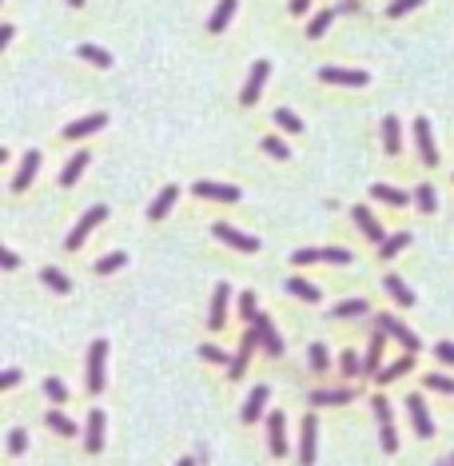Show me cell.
Listing matches in <instances>:
<instances>
[{
    "mask_svg": "<svg viewBox=\"0 0 454 466\" xmlns=\"http://www.w3.org/2000/svg\"><path fill=\"white\" fill-rule=\"evenodd\" d=\"M410 367H415V351H410V355H403L399 363H391V367H382L379 371V387H387V382H394V379H403Z\"/></svg>",
    "mask_w": 454,
    "mask_h": 466,
    "instance_id": "obj_29",
    "label": "cell"
},
{
    "mask_svg": "<svg viewBox=\"0 0 454 466\" xmlns=\"http://www.w3.org/2000/svg\"><path fill=\"white\" fill-rule=\"evenodd\" d=\"M375 415H379V434H382V454H394L399 451V434H394V415H391V403L375 394Z\"/></svg>",
    "mask_w": 454,
    "mask_h": 466,
    "instance_id": "obj_3",
    "label": "cell"
},
{
    "mask_svg": "<svg viewBox=\"0 0 454 466\" xmlns=\"http://www.w3.org/2000/svg\"><path fill=\"white\" fill-rule=\"evenodd\" d=\"M239 315H243L247 323H255L259 315V303H255V291H243V299H239Z\"/></svg>",
    "mask_w": 454,
    "mask_h": 466,
    "instance_id": "obj_41",
    "label": "cell"
},
{
    "mask_svg": "<svg viewBox=\"0 0 454 466\" xmlns=\"http://www.w3.org/2000/svg\"><path fill=\"white\" fill-rule=\"evenodd\" d=\"M25 451H28V434H25L20 427H16V430H8V454H16V458H20Z\"/></svg>",
    "mask_w": 454,
    "mask_h": 466,
    "instance_id": "obj_43",
    "label": "cell"
},
{
    "mask_svg": "<svg viewBox=\"0 0 454 466\" xmlns=\"http://www.w3.org/2000/svg\"><path fill=\"white\" fill-rule=\"evenodd\" d=\"M192 196H199V199H223V204H235V199L243 196L235 184H208V180H199L196 187H192Z\"/></svg>",
    "mask_w": 454,
    "mask_h": 466,
    "instance_id": "obj_14",
    "label": "cell"
},
{
    "mask_svg": "<svg viewBox=\"0 0 454 466\" xmlns=\"http://www.w3.org/2000/svg\"><path fill=\"white\" fill-rule=\"evenodd\" d=\"M351 220L359 223V232L367 235L370 244H382V239H387V227H379V220L370 215V208H363V204H355V208H351Z\"/></svg>",
    "mask_w": 454,
    "mask_h": 466,
    "instance_id": "obj_12",
    "label": "cell"
},
{
    "mask_svg": "<svg viewBox=\"0 0 454 466\" xmlns=\"http://www.w3.org/2000/svg\"><path fill=\"white\" fill-rule=\"evenodd\" d=\"M382 343H387V331H382V327H375V335H370V347H367V359H363V371H367V375H379Z\"/></svg>",
    "mask_w": 454,
    "mask_h": 466,
    "instance_id": "obj_22",
    "label": "cell"
},
{
    "mask_svg": "<svg viewBox=\"0 0 454 466\" xmlns=\"http://www.w3.org/2000/svg\"><path fill=\"white\" fill-rule=\"evenodd\" d=\"M315 434H319V418L307 415L303 418V434H299V462L303 466H315V458H319V451H315Z\"/></svg>",
    "mask_w": 454,
    "mask_h": 466,
    "instance_id": "obj_11",
    "label": "cell"
},
{
    "mask_svg": "<svg viewBox=\"0 0 454 466\" xmlns=\"http://www.w3.org/2000/svg\"><path fill=\"white\" fill-rule=\"evenodd\" d=\"M211 235H215L220 244L235 247V251H247V255H251V251H259V239H255V235H243L239 227H232V223H215V227H211Z\"/></svg>",
    "mask_w": 454,
    "mask_h": 466,
    "instance_id": "obj_6",
    "label": "cell"
},
{
    "mask_svg": "<svg viewBox=\"0 0 454 466\" xmlns=\"http://www.w3.org/2000/svg\"><path fill=\"white\" fill-rule=\"evenodd\" d=\"M104 124H108V116H104V112H92V116H84V120L68 124V128H64V140H84V135L100 132Z\"/></svg>",
    "mask_w": 454,
    "mask_h": 466,
    "instance_id": "obj_17",
    "label": "cell"
},
{
    "mask_svg": "<svg viewBox=\"0 0 454 466\" xmlns=\"http://www.w3.org/2000/svg\"><path fill=\"white\" fill-rule=\"evenodd\" d=\"M16 382H20V371L16 367H8L4 375H0V387H16Z\"/></svg>",
    "mask_w": 454,
    "mask_h": 466,
    "instance_id": "obj_53",
    "label": "cell"
},
{
    "mask_svg": "<svg viewBox=\"0 0 454 466\" xmlns=\"http://www.w3.org/2000/svg\"><path fill=\"white\" fill-rule=\"evenodd\" d=\"M275 124H279L283 132H303V120L291 108H275Z\"/></svg>",
    "mask_w": 454,
    "mask_h": 466,
    "instance_id": "obj_37",
    "label": "cell"
},
{
    "mask_svg": "<svg viewBox=\"0 0 454 466\" xmlns=\"http://www.w3.org/2000/svg\"><path fill=\"white\" fill-rule=\"evenodd\" d=\"M13 36H16V28H13V25L0 28V48H4V44H13Z\"/></svg>",
    "mask_w": 454,
    "mask_h": 466,
    "instance_id": "obj_54",
    "label": "cell"
},
{
    "mask_svg": "<svg viewBox=\"0 0 454 466\" xmlns=\"http://www.w3.org/2000/svg\"><path fill=\"white\" fill-rule=\"evenodd\" d=\"M406 247H410V235H406V232H399V235H387V239L379 244V259H394L399 251H406Z\"/></svg>",
    "mask_w": 454,
    "mask_h": 466,
    "instance_id": "obj_31",
    "label": "cell"
},
{
    "mask_svg": "<svg viewBox=\"0 0 454 466\" xmlns=\"http://www.w3.org/2000/svg\"><path fill=\"white\" fill-rule=\"evenodd\" d=\"M227 299H232V287L220 283L215 295H211V311H208V331H223L227 327Z\"/></svg>",
    "mask_w": 454,
    "mask_h": 466,
    "instance_id": "obj_10",
    "label": "cell"
},
{
    "mask_svg": "<svg viewBox=\"0 0 454 466\" xmlns=\"http://www.w3.org/2000/svg\"><path fill=\"white\" fill-rule=\"evenodd\" d=\"M450 462H454V454H450Z\"/></svg>",
    "mask_w": 454,
    "mask_h": 466,
    "instance_id": "obj_59",
    "label": "cell"
},
{
    "mask_svg": "<svg viewBox=\"0 0 454 466\" xmlns=\"http://www.w3.org/2000/svg\"><path fill=\"white\" fill-rule=\"evenodd\" d=\"M235 4H239V0H220V4H215V13H211V20H208V28H211V32H223V28L232 25Z\"/></svg>",
    "mask_w": 454,
    "mask_h": 466,
    "instance_id": "obj_28",
    "label": "cell"
},
{
    "mask_svg": "<svg viewBox=\"0 0 454 466\" xmlns=\"http://www.w3.org/2000/svg\"><path fill=\"white\" fill-rule=\"evenodd\" d=\"M331 20H335V13H319V16H315V20L307 25V36H311V40H319L323 32L331 28Z\"/></svg>",
    "mask_w": 454,
    "mask_h": 466,
    "instance_id": "obj_40",
    "label": "cell"
},
{
    "mask_svg": "<svg viewBox=\"0 0 454 466\" xmlns=\"http://www.w3.org/2000/svg\"><path fill=\"white\" fill-rule=\"evenodd\" d=\"M199 359H203V363H215V367H223V363H227V355H223L215 343H203V347H199Z\"/></svg>",
    "mask_w": 454,
    "mask_h": 466,
    "instance_id": "obj_47",
    "label": "cell"
},
{
    "mask_svg": "<svg viewBox=\"0 0 454 466\" xmlns=\"http://www.w3.org/2000/svg\"><path fill=\"white\" fill-rule=\"evenodd\" d=\"M427 387L439 394H454V379L450 375H427Z\"/></svg>",
    "mask_w": 454,
    "mask_h": 466,
    "instance_id": "obj_45",
    "label": "cell"
},
{
    "mask_svg": "<svg viewBox=\"0 0 454 466\" xmlns=\"http://www.w3.org/2000/svg\"><path fill=\"white\" fill-rule=\"evenodd\" d=\"M175 199H180V187H175V184H168V187L160 192V196L152 199V208H147V220H152V223H160L163 215L172 211V204H175Z\"/></svg>",
    "mask_w": 454,
    "mask_h": 466,
    "instance_id": "obj_21",
    "label": "cell"
},
{
    "mask_svg": "<svg viewBox=\"0 0 454 466\" xmlns=\"http://www.w3.org/2000/svg\"><path fill=\"white\" fill-rule=\"evenodd\" d=\"M267 76H271V64L267 60H255V64H251L247 84H243V92H239V104H243V108H251V104L259 100V92H263V84H267Z\"/></svg>",
    "mask_w": 454,
    "mask_h": 466,
    "instance_id": "obj_5",
    "label": "cell"
},
{
    "mask_svg": "<svg viewBox=\"0 0 454 466\" xmlns=\"http://www.w3.org/2000/svg\"><path fill=\"white\" fill-rule=\"evenodd\" d=\"M339 367H343L347 375H359V371H363V359H359L355 351H343V359H339Z\"/></svg>",
    "mask_w": 454,
    "mask_h": 466,
    "instance_id": "obj_50",
    "label": "cell"
},
{
    "mask_svg": "<svg viewBox=\"0 0 454 466\" xmlns=\"http://www.w3.org/2000/svg\"><path fill=\"white\" fill-rule=\"evenodd\" d=\"M382 147H387V156H399V152H403V132H399V120H394V116L382 120Z\"/></svg>",
    "mask_w": 454,
    "mask_h": 466,
    "instance_id": "obj_25",
    "label": "cell"
},
{
    "mask_svg": "<svg viewBox=\"0 0 454 466\" xmlns=\"http://www.w3.org/2000/svg\"><path fill=\"white\" fill-rule=\"evenodd\" d=\"M307 355H311V367H315V371H327V367H331V359H327V347H323V343H315Z\"/></svg>",
    "mask_w": 454,
    "mask_h": 466,
    "instance_id": "obj_48",
    "label": "cell"
},
{
    "mask_svg": "<svg viewBox=\"0 0 454 466\" xmlns=\"http://www.w3.org/2000/svg\"><path fill=\"white\" fill-rule=\"evenodd\" d=\"M263 152H267L271 160H283V164L291 160V147L283 144V140H275V135H267V140H263Z\"/></svg>",
    "mask_w": 454,
    "mask_h": 466,
    "instance_id": "obj_39",
    "label": "cell"
},
{
    "mask_svg": "<svg viewBox=\"0 0 454 466\" xmlns=\"http://www.w3.org/2000/svg\"><path fill=\"white\" fill-rule=\"evenodd\" d=\"M379 327L391 335V339H399V343H403V351H415V355L422 351V339H418V335L410 331V327H406L399 315H379Z\"/></svg>",
    "mask_w": 454,
    "mask_h": 466,
    "instance_id": "obj_4",
    "label": "cell"
},
{
    "mask_svg": "<svg viewBox=\"0 0 454 466\" xmlns=\"http://www.w3.org/2000/svg\"><path fill=\"white\" fill-rule=\"evenodd\" d=\"M434 355H439L446 367H454V343H446V339H442V343H434Z\"/></svg>",
    "mask_w": 454,
    "mask_h": 466,
    "instance_id": "obj_51",
    "label": "cell"
},
{
    "mask_svg": "<svg viewBox=\"0 0 454 466\" xmlns=\"http://www.w3.org/2000/svg\"><path fill=\"white\" fill-rule=\"evenodd\" d=\"M175 466H196V462H192V454H187V458H180V462H175Z\"/></svg>",
    "mask_w": 454,
    "mask_h": 466,
    "instance_id": "obj_56",
    "label": "cell"
},
{
    "mask_svg": "<svg viewBox=\"0 0 454 466\" xmlns=\"http://www.w3.org/2000/svg\"><path fill=\"white\" fill-rule=\"evenodd\" d=\"M307 4H311V0H291V16H303V13H307Z\"/></svg>",
    "mask_w": 454,
    "mask_h": 466,
    "instance_id": "obj_55",
    "label": "cell"
},
{
    "mask_svg": "<svg viewBox=\"0 0 454 466\" xmlns=\"http://www.w3.org/2000/svg\"><path fill=\"white\" fill-rule=\"evenodd\" d=\"M406 415H410V427H415L418 439H430V434H434V422H430V415H427L422 394H406Z\"/></svg>",
    "mask_w": 454,
    "mask_h": 466,
    "instance_id": "obj_8",
    "label": "cell"
},
{
    "mask_svg": "<svg viewBox=\"0 0 454 466\" xmlns=\"http://www.w3.org/2000/svg\"><path fill=\"white\" fill-rule=\"evenodd\" d=\"M370 196L382 199V204H391V208H406V204H410V196L399 192V187H391V184H370Z\"/></svg>",
    "mask_w": 454,
    "mask_h": 466,
    "instance_id": "obj_26",
    "label": "cell"
},
{
    "mask_svg": "<svg viewBox=\"0 0 454 466\" xmlns=\"http://www.w3.org/2000/svg\"><path fill=\"white\" fill-rule=\"evenodd\" d=\"M120 267H128V255H123V251H108V255L96 263V275H112V271H120Z\"/></svg>",
    "mask_w": 454,
    "mask_h": 466,
    "instance_id": "obj_36",
    "label": "cell"
},
{
    "mask_svg": "<svg viewBox=\"0 0 454 466\" xmlns=\"http://www.w3.org/2000/svg\"><path fill=\"white\" fill-rule=\"evenodd\" d=\"M267 439H271V454H287V415H267Z\"/></svg>",
    "mask_w": 454,
    "mask_h": 466,
    "instance_id": "obj_19",
    "label": "cell"
},
{
    "mask_svg": "<svg viewBox=\"0 0 454 466\" xmlns=\"http://www.w3.org/2000/svg\"><path fill=\"white\" fill-rule=\"evenodd\" d=\"M88 164H92V156H88V152H76L72 160L64 164V172H60V187H72L76 180L84 175V168H88Z\"/></svg>",
    "mask_w": 454,
    "mask_h": 466,
    "instance_id": "obj_24",
    "label": "cell"
},
{
    "mask_svg": "<svg viewBox=\"0 0 454 466\" xmlns=\"http://www.w3.org/2000/svg\"><path fill=\"white\" fill-rule=\"evenodd\" d=\"M415 144H418V160L427 164V168H434V164H439V147H434V135H430L427 116H418L415 120Z\"/></svg>",
    "mask_w": 454,
    "mask_h": 466,
    "instance_id": "obj_7",
    "label": "cell"
},
{
    "mask_svg": "<svg viewBox=\"0 0 454 466\" xmlns=\"http://www.w3.org/2000/svg\"><path fill=\"white\" fill-rule=\"evenodd\" d=\"M68 8H84V0H68Z\"/></svg>",
    "mask_w": 454,
    "mask_h": 466,
    "instance_id": "obj_57",
    "label": "cell"
},
{
    "mask_svg": "<svg viewBox=\"0 0 454 466\" xmlns=\"http://www.w3.org/2000/svg\"><path fill=\"white\" fill-rule=\"evenodd\" d=\"M255 335H259V347L267 351V355H283V339H279V331H275V323L267 319V315H255Z\"/></svg>",
    "mask_w": 454,
    "mask_h": 466,
    "instance_id": "obj_13",
    "label": "cell"
},
{
    "mask_svg": "<svg viewBox=\"0 0 454 466\" xmlns=\"http://www.w3.org/2000/svg\"><path fill=\"white\" fill-rule=\"evenodd\" d=\"M370 307H367V299H347V303H339L331 311L335 319H355V315H367Z\"/></svg>",
    "mask_w": 454,
    "mask_h": 466,
    "instance_id": "obj_34",
    "label": "cell"
},
{
    "mask_svg": "<svg viewBox=\"0 0 454 466\" xmlns=\"http://www.w3.org/2000/svg\"><path fill=\"white\" fill-rule=\"evenodd\" d=\"M439 466H454V462H450V458H446V462H439Z\"/></svg>",
    "mask_w": 454,
    "mask_h": 466,
    "instance_id": "obj_58",
    "label": "cell"
},
{
    "mask_svg": "<svg viewBox=\"0 0 454 466\" xmlns=\"http://www.w3.org/2000/svg\"><path fill=\"white\" fill-rule=\"evenodd\" d=\"M40 172V152H25V160H20V172L13 180V192H28V184L36 180Z\"/></svg>",
    "mask_w": 454,
    "mask_h": 466,
    "instance_id": "obj_20",
    "label": "cell"
},
{
    "mask_svg": "<svg viewBox=\"0 0 454 466\" xmlns=\"http://www.w3.org/2000/svg\"><path fill=\"white\" fill-rule=\"evenodd\" d=\"M271 403V387H255V391L247 394V403H243V422H255V418H263V411H267Z\"/></svg>",
    "mask_w": 454,
    "mask_h": 466,
    "instance_id": "obj_18",
    "label": "cell"
},
{
    "mask_svg": "<svg viewBox=\"0 0 454 466\" xmlns=\"http://www.w3.org/2000/svg\"><path fill=\"white\" fill-rule=\"evenodd\" d=\"M108 387V339H96L88 347V391L100 394Z\"/></svg>",
    "mask_w": 454,
    "mask_h": 466,
    "instance_id": "obj_1",
    "label": "cell"
},
{
    "mask_svg": "<svg viewBox=\"0 0 454 466\" xmlns=\"http://www.w3.org/2000/svg\"><path fill=\"white\" fill-rule=\"evenodd\" d=\"M80 60H88V64H96V68H112V52H104V48H96V44H80Z\"/></svg>",
    "mask_w": 454,
    "mask_h": 466,
    "instance_id": "obj_33",
    "label": "cell"
},
{
    "mask_svg": "<svg viewBox=\"0 0 454 466\" xmlns=\"http://www.w3.org/2000/svg\"><path fill=\"white\" fill-rule=\"evenodd\" d=\"M44 418H48V427L56 430V434H64V439H72V434H76V422H72V418H64V411H48Z\"/></svg>",
    "mask_w": 454,
    "mask_h": 466,
    "instance_id": "obj_35",
    "label": "cell"
},
{
    "mask_svg": "<svg viewBox=\"0 0 454 466\" xmlns=\"http://www.w3.org/2000/svg\"><path fill=\"white\" fill-rule=\"evenodd\" d=\"M0 263H4V271H16V267H20V255L4 247V251H0Z\"/></svg>",
    "mask_w": 454,
    "mask_h": 466,
    "instance_id": "obj_52",
    "label": "cell"
},
{
    "mask_svg": "<svg viewBox=\"0 0 454 466\" xmlns=\"http://www.w3.org/2000/svg\"><path fill=\"white\" fill-rule=\"evenodd\" d=\"M40 279H44V287H52V291H60V295L72 291V279H68L64 271H56V267H44L40 271Z\"/></svg>",
    "mask_w": 454,
    "mask_h": 466,
    "instance_id": "obj_32",
    "label": "cell"
},
{
    "mask_svg": "<svg viewBox=\"0 0 454 466\" xmlns=\"http://www.w3.org/2000/svg\"><path fill=\"white\" fill-rule=\"evenodd\" d=\"M418 4H422V0H391V4H387V16H406L410 8H418Z\"/></svg>",
    "mask_w": 454,
    "mask_h": 466,
    "instance_id": "obj_49",
    "label": "cell"
},
{
    "mask_svg": "<svg viewBox=\"0 0 454 466\" xmlns=\"http://www.w3.org/2000/svg\"><path fill=\"white\" fill-rule=\"evenodd\" d=\"M323 84H343V88H363L370 80L363 68H319Z\"/></svg>",
    "mask_w": 454,
    "mask_h": 466,
    "instance_id": "obj_9",
    "label": "cell"
},
{
    "mask_svg": "<svg viewBox=\"0 0 454 466\" xmlns=\"http://www.w3.org/2000/svg\"><path fill=\"white\" fill-rule=\"evenodd\" d=\"M382 287H387V295H391L399 307H415V291H410L399 275H382Z\"/></svg>",
    "mask_w": 454,
    "mask_h": 466,
    "instance_id": "obj_23",
    "label": "cell"
},
{
    "mask_svg": "<svg viewBox=\"0 0 454 466\" xmlns=\"http://www.w3.org/2000/svg\"><path fill=\"white\" fill-rule=\"evenodd\" d=\"M108 220V208H104V204H96V208H88L84 215H80V223H76L72 232H68V239H64V247H68V251H80V247H84V239L92 232H96L100 223Z\"/></svg>",
    "mask_w": 454,
    "mask_h": 466,
    "instance_id": "obj_2",
    "label": "cell"
},
{
    "mask_svg": "<svg viewBox=\"0 0 454 466\" xmlns=\"http://www.w3.org/2000/svg\"><path fill=\"white\" fill-rule=\"evenodd\" d=\"M351 251H343V247H323V263H335V267H343V263H351Z\"/></svg>",
    "mask_w": 454,
    "mask_h": 466,
    "instance_id": "obj_44",
    "label": "cell"
},
{
    "mask_svg": "<svg viewBox=\"0 0 454 466\" xmlns=\"http://www.w3.org/2000/svg\"><path fill=\"white\" fill-rule=\"evenodd\" d=\"M44 394H48L52 403H68V387L60 379H44Z\"/></svg>",
    "mask_w": 454,
    "mask_h": 466,
    "instance_id": "obj_42",
    "label": "cell"
},
{
    "mask_svg": "<svg viewBox=\"0 0 454 466\" xmlns=\"http://www.w3.org/2000/svg\"><path fill=\"white\" fill-rule=\"evenodd\" d=\"M287 291H291L295 299H303V303H319L323 299V291L315 287V283H307V279H287Z\"/></svg>",
    "mask_w": 454,
    "mask_h": 466,
    "instance_id": "obj_30",
    "label": "cell"
},
{
    "mask_svg": "<svg viewBox=\"0 0 454 466\" xmlns=\"http://www.w3.org/2000/svg\"><path fill=\"white\" fill-rule=\"evenodd\" d=\"M255 347H259V335H255V327H247L243 343H239V355L232 359V379H243V371H247V363H251V355H255Z\"/></svg>",
    "mask_w": 454,
    "mask_h": 466,
    "instance_id": "obj_16",
    "label": "cell"
},
{
    "mask_svg": "<svg viewBox=\"0 0 454 466\" xmlns=\"http://www.w3.org/2000/svg\"><path fill=\"white\" fill-rule=\"evenodd\" d=\"M355 399V387H343V391H315L311 394V403L315 406H343Z\"/></svg>",
    "mask_w": 454,
    "mask_h": 466,
    "instance_id": "obj_27",
    "label": "cell"
},
{
    "mask_svg": "<svg viewBox=\"0 0 454 466\" xmlns=\"http://www.w3.org/2000/svg\"><path fill=\"white\" fill-rule=\"evenodd\" d=\"M415 204H418L422 211H434V208H439V192H434L430 184H418V192H415Z\"/></svg>",
    "mask_w": 454,
    "mask_h": 466,
    "instance_id": "obj_38",
    "label": "cell"
},
{
    "mask_svg": "<svg viewBox=\"0 0 454 466\" xmlns=\"http://www.w3.org/2000/svg\"><path fill=\"white\" fill-rule=\"evenodd\" d=\"M319 259H323V247H319V251H315V247H299V251L291 255V263L307 267V263H319Z\"/></svg>",
    "mask_w": 454,
    "mask_h": 466,
    "instance_id": "obj_46",
    "label": "cell"
},
{
    "mask_svg": "<svg viewBox=\"0 0 454 466\" xmlns=\"http://www.w3.org/2000/svg\"><path fill=\"white\" fill-rule=\"evenodd\" d=\"M104 422H108V415H104V411H92V415H88V422H84V446L92 454L104 451Z\"/></svg>",
    "mask_w": 454,
    "mask_h": 466,
    "instance_id": "obj_15",
    "label": "cell"
}]
</instances>
